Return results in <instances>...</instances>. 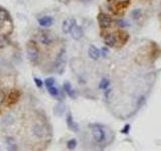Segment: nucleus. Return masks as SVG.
I'll return each mask as SVG.
<instances>
[{
    "label": "nucleus",
    "mask_w": 161,
    "mask_h": 151,
    "mask_svg": "<svg viewBox=\"0 0 161 151\" xmlns=\"http://www.w3.org/2000/svg\"><path fill=\"white\" fill-rule=\"evenodd\" d=\"M102 52H103V57H106V55H108V48L103 47L102 48Z\"/></svg>",
    "instance_id": "obj_30"
},
{
    "label": "nucleus",
    "mask_w": 161,
    "mask_h": 151,
    "mask_svg": "<svg viewBox=\"0 0 161 151\" xmlns=\"http://www.w3.org/2000/svg\"><path fill=\"white\" fill-rule=\"evenodd\" d=\"M109 87H110V80L107 79V78L102 79L101 82H100V84H99V89L107 90V89H109Z\"/></svg>",
    "instance_id": "obj_17"
},
{
    "label": "nucleus",
    "mask_w": 161,
    "mask_h": 151,
    "mask_svg": "<svg viewBox=\"0 0 161 151\" xmlns=\"http://www.w3.org/2000/svg\"><path fill=\"white\" fill-rule=\"evenodd\" d=\"M5 98H6L5 94H4L2 91H0V104L3 103V102L5 101Z\"/></svg>",
    "instance_id": "obj_29"
},
{
    "label": "nucleus",
    "mask_w": 161,
    "mask_h": 151,
    "mask_svg": "<svg viewBox=\"0 0 161 151\" xmlns=\"http://www.w3.org/2000/svg\"><path fill=\"white\" fill-rule=\"evenodd\" d=\"M88 53H89V57L94 60H99L100 58V50L99 48H97L95 45H91L89 47V50H88Z\"/></svg>",
    "instance_id": "obj_13"
},
{
    "label": "nucleus",
    "mask_w": 161,
    "mask_h": 151,
    "mask_svg": "<svg viewBox=\"0 0 161 151\" xmlns=\"http://www.w3.org/2000/svg\"><path fill=\"white\" fill-rule=\"evenodd\" d=\"M9 19V13L7 12L5 9L0 8V22H3Z\"/></svg>",
    "instance_id": "obj_18"
},
{
    "label": "nucleus",
    "mask_w": 161,
    "mask_h": 151,
    "mask_svg": "<svg viewBox=\"0 0 161 151\" xmlns=\"http://www.w3.org/2000/svg\"><path fill=\"white\" fill-rule=\"evenodd\" d=\"M98 21L101 28H109L112 25V18L107 13H104V12L99 13Z\"/></svg>",
    "instance_id": "obj_5"
},
{
    "label": "nucleus",
    "mask_w": 161,
    "mask_h": 151,
    "mask_svg": "<svg viewBox=\"0 0 161 151\" xmlns=\"http://www.w3.org/2000/svg\"><path fill=\"white\" fill-rule=\"evenodd\" d=\"M65 105H63V103H58L57 106L55 107V114L58 116H62L63 114V112H65Z\"/></svg>",
    "instance_id": "obj_16"
},
{
    "label": "nucleus",
    "mask_w": 161,
    "mask_h": 151,
    "mask_svg": "<svg viewBox=\"0 0 161 151\" xmlns=\"http://www.w3.org/2000/svg\"><path fill=\"white\" fill-rule=\"evenodd\" d=\"M65 122H67V126L70 130L74 131V132H78L79 131V125L75 122L74 118H73V115L70 112H69L67 115V118H65Z\"/></svg>",
    "instance_id": "obj_7"
},
{
    "label": "nucleus",
    "mask_w": 161,
    "mask_h": 151,
    "mask_svg": "<svg viewBox=\"0 0 161 151\" xmlns=\"http://www.w3.org/2000/svg\"><path fill=\"white\" fill-rule=\"evenodd\" d=\"M75 24H77V21H75V19H65V20H63V25H62L63 32L65 33V35H68V33H70V31H72L73 27H74Z\"/></svg>",
    "instance_id": "obj_6"
},
{
    "label": "nucleus",
    "mask_w": 161,
    "mask_h": 151,
    "mask_svg": "<svg viewBox=\"0 0 161 151\" xmlns=\"http://www.w3.org/2000/svg\"><path fill=\"white\" fill-rule=\"evenodd\" d=\"M118 26H120V27H127V26H129V23L127 22L126 20H124V19H120V20H118Z\"/></svg>",
    "instance_id": "obj_26"
},
{
    "label": "nucleus",
    "mask_w": 161,
    "mask_h": 151,
    "mask_svg": "<svg viewBox=\"0 0 161 151\" xmlns=\"http://www.w3.org/2000/svg\"><path fill=\"white\" fill-rule=\"evenodd\" d=\"M55 78H52V77L46 78V79L45 80V85L46 86V88L55 86Z\"/></svg>",
    "instance_id": "obj_22"
},
{
    "label": "nucleus",
    "mask_w": 161,
    "mask_h": 151,
    "mask_svg": "<svg viewBox=\"0 0 161 151\" xmlns=\"http://www.w3.org/2000/svg\"><path fill=\"white\" fill-rule=\"evenodd\" d=\"M141 15H142V12H141L140 9H134V10L131 12V16H132V18L135 19V20H138V19L141 17Z\"/></svg>",
    "instance_id": "obj_21"
},
{
    "label": "nucleus",
    "mask_w": 161,
    "mask_h": 151,
    "mask_svg": "<svg viewBox=\"0 0 161 151\" xmlns=\"http://www.w3.org/2000/svg\"><path fill=\"white\" fill-rule=\"evenodd\" d=\"M6 143L7 145H8V147H7L8 150H17V146L15 144V140L12 137L6 138Z\"/></svg>",
    "instance_id": "obj_15"
},
{
    "label": "nucleus",
    "mask_w": 161,
    "mask_h": 151,
    "mask_svg": "<svg viewBox=\"0 0 161 151\" xmlns=\"http://www.w3.org/2000/svg\"><path fill=\"white\" fill-rule=\"evenodd\" d=\"M32 132L36 137L41 138V137H43V135H45V128H43L40 124H35V125L32 127Z\"/></svg>",
    "instance_id": "obj_14"
},
{
    "label": "nucleus",
    "mask_w": 161,
    "mask_h": 151,
    "mask_svg": "<svg viewBox=\"0 0 161 151\" xmlns=\"http://www.w3.org/2000/svg\"><path fill=\"white\" fill-rule=\"evenodd\" d=\"M145 96H141L140 98L138 99V101H137V107H139V108H140L141 106H142V105L145 103Z\"/></svg>",
    "instance_id": "obj_28"
},
{
    "label": "nucleus",
    "mask_w": 161,
    "mask_h": 151,
    "mask_svg": "<svg viewBox=\"0 0 161 151\" xmlns=\"http://www.w3.org/2000/svg\"><path fill=\"white\" fill-rule=\"evenodd\" d=\"M13 122H14V118L11 115H6L3 118V120H2V123L4 125H9V124H12Z\"/></svg>",
    "instance_id": "obj_23"
},
{
    "label": "nucleus",
    "mask_w": 161,
    "mask_h": 151,
    "mask_svg": "<svg viewBox=\"0 0 161 151\" xmlns=\"http://www.w3.org/2000/svg\"><path fill=\"white\" fill-rule=\"evenodd\" d=\"M92 128V134L93 137L96 142L98 143H102L103 141L106 139V134H105V131L103 130V128L100 125H92L90 126Z\"/></svg>",
    "instance_id": "obj_2"
},
{
    "label": "nucleus",
    "mask_w": 161,
    "mask_h": 151,
    "mask_svg": "<svg viewBox=\"0 0 161 151\" xmlns=\"http://www.w3.org/2000/svg\"><path fill=\"white\" fill-rule=\"evenodd\" d=\"M82 2H85V3H88V2H91L92 0H80Z\"/></svg>",
    "instance_id": "obj_31"
},
{
    "label": "nucleus",
    "mask_w": 161,
    "mask_h": 151,
    "mask_svg": "<svg viewBox=\"0 0 161 151\" xmlns=\"http://www.w3.org/2000/svg\"><path fill=\"white\" fill-rule=\"evenodd\" d=\"M77 144H78V142L75 139H70L67 142V147L69 150H74V149H75V147H77Z\"/></svg>",
    "instance_id": "obj_20"
},
{
    "label": "nucleus",
    "mask_w": 161,
    "mask_h": 151,
    "mask_svg": "<svg viewBox=\"0 0 161 151\" xmlns=\"http://www.w3.org/2000/svg\"><path fill=\"white\" fill-rule=\"evenodd\" d=\"M26 52H27V58L33 64H36L40 60V50L34 41H29L26 45Z\"/></svg>",
    "instance_id": "obj_1"
},
{
    "label": "nucleus",
    "mask_w": 161,
    "mask_h": 151,
    "mask_svg": "<svg viewBox=\"0 0 161 151\" xmlns=\"http://www.w3.org/2000/svg\"><path fill=\"white\" fill-rule=\"evenodd\" d=\"M40 40L42 45H50L53 42V38L52 35H50L48 32H42L40 36Z\"/></svg>",
    "instance_id": "obj_11"
},
{
    "label": "nucleus",
    "mask_w": 161,
    "mask_h": 151,
    "mask_svg": "<svg viewBox=\"0 0 161 151\" xmlns=\"http://www.w3.org/2000/svg\"><path fill=\"white\" fill-rule=\"evenodd\" d=\"M38 24L43 27H50L53 23V18L52 16H43V17L38 18Z\"/></svg>",
    "instance_id": "obj_12"
},
{
    "label": "nucleus",
    "mask_w": 161,
    "mask_h": 151,
    "mask_svg": "<svg viewBox=\"0 0 161 151\" xmlns=\"http://www.w3.org/2000/svg\"><path fill=\"white\" fill-rule=\"evenodd\" d=\"M63 91H65V93L68 95V96L70 97V98L72 99H75L77 98V94H75V91L74 89H73L72 85H70V82H65V84H63Z\"/></svg>",
    "instance_id": "obj_8"
},
{
    "label": "nucleus",
    "mask_w": 161,
    "mask_h": 151,
    "mask_svg": "<svg viewBox=\"0 0 161 151\" xmlns=\"http://www.w3.org/2000/svg\"><path fill=\"white\" fill-rule=\"evenodd\" d=\"M33 81H34L36 87L40 88V89H41V88L43 87V85H45V82H42L40 79H38V78H33Z\"/></svg>",
    "instance_id": "obj_25"
},
{
    "label": "nucleus",
    "mask_w": 161,
    "mask_h": 151,
    "mask_svg": "<svg viewBox=\"0 0 161 151\" xmlns=\"http://www.w3.org/2000/svg\"><path fill=\"white\" fill-rule=\"evenodd\" d=\"M9 45V40L6 36L0 35V47H5Z\"/></svg>",
    "instance_id": "obj_24"
},
{
    "label": "nucleus",
    "mask_w": 161,
    "mask_h": 151,
    "mask_svg": "<svg viewBox=\"0 0 161 151\" xmlns=\"http://www.w3.org/2000/svg\"><path fill=\"white\" fill-rule=\"evenodd\" d=\"M104 42H105V45H106L107 47H115L116 43H117L116 35H113V33H108V35L104 37Z\"/></svg>",
    "instance_id": "obj_10"
},
{
    "label": "nucleus",
    "mask_w": 161,
    "mask_h": 151,
    "mask_svg": "<svg viewBox=\"0 0 161 151\" xmlns=\"http://www.w3.org/2000/svg\"><path fill=\"white\" fill-rule=\"evenodd\" d=\"M70 33H72L73 38L75 40H80V38L83 37V35H84V31H83V28L80 27V25H78V24H75L74 27H73L72 31H70Z\"/></svg>",
    "instance_id": "obj_9"
},
{
    "label": "nucleus",
    "mask_w": 161,
    "mask_h": 151,
    "mask_svg": "<svg viewBox=\"0 0 161 151\" xmlns=\"http://www.w3.org/2000/svg\"><path fill=\"white\" fill-rule=\"evenodd\" d=\"M130 129H131V126L129 125V124H126V125L124 126L123 128H122L121 132L123 133V134H128V133H129V131H130Z\"/></svg>",
    "instance_id": "obj_27"
},
{
    "label": "nucleus",
    "mask_w": 161,
    "mask_h": 151,
    "mask_svg": "<svg viewBox=\"0 0 161 151\" xmlns=\"http://www.w3.org/2000/svg\"><path fill=\"white\" fill-rule=\"evenodd\" d=\"M21 96V93L18 90H12L10 93L8 94V96H6L5 98V105L6 106H12V105L16 104L18 102L19 98Z\"/></svg>",
    "instance_id": "obj_4"
},
{
    "label": "nucleus",
    "mask_w": 161,
    "mask_h": 151,
    "mask_svg": "<svg viewBox=\"0 0 161 151\" xmlns=\"http://www.w3.org/2000/svg\"><path fill=\"white\" fill-rule=\"evenodd\" d=\"M65 50H60V52L58 53L57 62H55V72L58 74L62 75L65 70Z\"/></svg>",
    "instance_id": "obj_3"
},
{
    "label": "nucleus",
    "mask_w": 161,
    "mask_h": 151,
    "mask_svg": "<svg viewBox=\"0 0 161 151\" xmlns=\"http://www.w3.org/2000/svg\"><path fill=\"white\" fill-rule=\"evenodd\" d=\"M47 91L50 96L52 97H58V95H60V90H58V88H55V86L47 88Z\"/></svg>",
    "instance_id": "obj_19"
}]
</instances>
